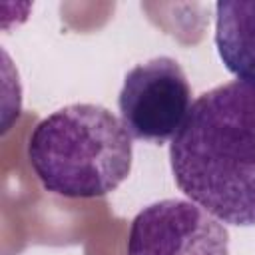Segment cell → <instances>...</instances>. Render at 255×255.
Segmentation results:
<instances>
[{
  "label": "cell",
  "mask_w": 255,
  "mask_h": 255,
  "mask_svg": "<svg viewBox=\"0 0 255 255\" xmlns=\"http://www.w3.org/2000/svg\"><path fill=\"white\" fill-rule=\"evenodd\" d=\"M215 48L227 72L255 84V0L215 4Z\"/></svg>",
  "instance_id": "5b68a950"
},
{
  "label": "cell",
  "mask_w": 255,
  "mask_h": 255,
  "mask_svg": "<svg viewBox=\"0 0 255 255\" xmlns=\"http://www.w3.org/2000/svg\"><path fill=\"white\" fill-rule=\"evenodd\" d=\"M175 185L229 225H255V84L203 92L169 143Z\"/></svg>",
  "instance_id": "6da1fadb"
},
{
  "label": "cell",
  "mask_w": 255,
  "mask_h": 255,
  "mask_svg": "<svg viewBox=\"0 0 255 255\" xmlns=\"http://www.w3.org/2000/svg\"><path fill=\"white\" fill-rule=\"evenodd\" d=\"M26 153L46 191L92 199L108 195L129 175L133 143L110 110L72 104L36 124Z\"/></svg>",
  "instance_id": "7a4b0ae2"
},
{
  "label": "cell",
  "mask_w": 255,
  "mask_h": 255,
  "mask_svg": "<svg viewBox=\"0 0 255 255\" xmlns=\"http://www.w3.org/2000/svg\"><path fill=\"white\" fill-rule=\"evenodd\" d=\"M126 255H229V233L197 203L161 199L133 217Z\"/></svg>",
  "instance_id": "277c9868"
},
{
  "label": "cell",
  "mask_w": 255,
  "mask_h": 255,
  "mask_svg": "<svg viewBox=\"0 0 255 255\" xmlns=\"http://www.w3.org/2000/svg\"><path fill=\"white\" fill-rule=\"evenodd\" d=\"M118 108L131 139L161 145L175 137L191 110V86L179 62L151 58L126 74Z\"/></svg>",
  "instance_id": "3957f363"
}]
</instances>
